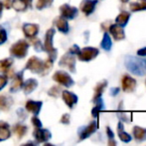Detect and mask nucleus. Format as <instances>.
<instances>
[{
	"label": "nucleus",
	"instance_id": "obj_1",
	"mask_svg": "<svg viewBox=\"0 0 146 146\" xmlns=\"http://www.w3.org/2000/svg\"><path fill=\"white\" fill-rule=\"evenodd\" d=\"M127 69L136 75H144L146 72V61L136 57L127 58L125 61Z\"/></svg>",
	"mask_w": 146,
	"mask_h": 146
},
{
	"label": "nucleus",
	"instance_id": "obj_2",
	"mask_svg": "<svg viewBox=\"0 0 146 146\" xmlns=\"http://www.w3.org/2000/svg\"><path fill=\"white\" fill-rule=\"evenodd\" d=\"M28 48H29V44L27 43V41L20 40L12 45L10 48V53L17 58H23L27 55Z\"/></svg>",
	"mask_w": 146,
	"mask_h": 146
},
{
	"label": "nucleus",
	"instance_id": "obj_3",
	"mask_svg": "<svg viewBox=\"0 0 146 146\" xmlns=\"http://www.w3.org/2000/svg\"><path fill=\"white\" fill-rule=\"evenodd\" d=\"M55 35V29L51 28L47 31L46 33V37H45V43H44V47H45V50L50 54V58L55 60V58L57 57V50L54 48L53 46V37Z\"/></svg>",
	"mask_w": 146,
	"mask_h": 146
},
{
	"label": "nucleus",
	"instance_id": "obj_4",
	"mask_svg": "<svg viewBox=\"0 0 146 146\" xmlns=\"http://www.w3.org/2000/svg\"><path fill=\"white\" fill-rule=\"evenodd\" d=\"M98 55V50L94 47H86L81 50L80 49L78 53V57L81 61H90L94 59Z\"/></svg>",
	"mask_w": 146,
	"mask_h": 146
},
{
	"label": "nucleus",
	"instance_id": "obj_5",
	"mask_svg": "<svg viewBox=\"0 0 146 146\" xmlns=\"http://www.w3.org/2000/svg\"><path fill=\"white\" fill-rule=\"evenodd\" d=\"M53 79L56 82H58L61 85H64L66 87H71L74 84V80L68 73L65 71H57L56 73L53 75Z\"/></svg>",
	"mask_w": 146,
	"mask_h": 146
},
{
	"label": "nucleus",
	"instance_id": "obj_6",
	"mask_svg": "<svg viewBox=\"0 0 146 146\" xmlns=\"http://www.w3.org/2000/svg\"><path fill=\"white\" fill-rule=\"evenodd\" d=\"M60 66H63L68 68L70 71L72 72H75L76 68H75V64H76V58H75V54L71 53L69 51V53H67L66 55H64L62 57V59L60 60Z\"/></svg>",
	"mask_w": 146,
	"mask_h": 146
},
{
	"label": "nucleus",
	"instance_id": "obj_7",
	"mask_svg": "<svg viewBox=\"0 0 146 146\" xmlns=\"http://www.w3.org/2000/svg\"><path fill=\"white\" fill-rule=\"evenodd\" d=\"M62 17L66 19H74L78 15V9L73 6H70L69 4H64L60 7Z\"/></svg>",
	"mask_w": 146,
	"mask_h": 146
},
{
	"label": "nucleus",
	"instance_id": "obj_8",
	"mask_svg": "<svg viewBox=\"0 0 146 146\" xmlns=\"http://www.w3.org/2000/svg\"><path fill=\"white\" fill-rule=\"evenodd\" d=\"M26 69L33 71L35 73L43 72V62L37 57H31L26 64Z\"/></svg>",
	"mask_w": 146,
	"mask_h": 146
},
{
	"label": "nucleus",
	"instance_id": "obj_9",
	"mask_svg": "<svg viewBox=\"0 0 146 146\" xmlns=\"http://www.w3.org/2000/svg\"><path fill=\"white\" fill-rule=\"evenodd\" d=\"M121 84H122V89L125 92H132L134 91L135 87H136V81L134 78H132L129 75H124L121 80Z\"/></svg>",
	"mask_w": 146,
	"mask_h": 146
},
{
	"label": "nucleus",
	"instance_id": "obj_10",
	"mask_svg": "<svg viewBox=\"0 0 146 146\" xmlns=\"http://www.w3.org/2000/svg\"><path fill=\"white\" fill-rule=\"evenodd\" d=\"M108 29H110V33L115 40H122L125 38L124 30H123L122 26L118 25V24H112L110 26Z\"/></svg>",
	"mask_w": 146,
	"mask_h": 146
},
{
	"label": "nucleus",
	"instance_id": "obj_11",
	"mask_svg": "<svg viewBox=\"0 0 146 146\" xmlns=\"http://www.w3.org/2000/svg\"><path fill=\"white\" fill-rule=\"evenodd\" d=\"M98 0H83L81 3V10L86 15H90L94 11Z\"/></svg>",
	"mask_w": 146,
	"mask_h": 146
},
{
	"label": "nucleus",
	"instance_id": "obj_12",
	"mask_svg": "<svg viewBox=\"0 0 146 146\" xmlns=\"http://www.w3.org/2000/svg\"><path fill=\"white\" fill-rule=\"evenodd\" d=\"M34 137L36 138L37 142L43 143L51 138V132L47 129H40L39 127L34 131Z\"/></svg>",
	"mask_w": 146,
	"mask_h": 146
},
{
	"label": "nucleus",
	"instance_id": "obj_13",
	"mask_svg": "<svg viewBox=\"0 0 146 146\" xmlns=\"http://www.w3.org/2000/svg\"><path fill=\"white\" fill-rule=\"evenodd\" d=\"M62 96H63V100L65 101V103L70 108H73L74 105L78 102V96L72 92L68 91V90H64L62 92Z\"/></svg>",
	"mask_w": 146,
	"mask_h": 146
},
{
	"label": "nucleus",
	"instance_id": "obj_14",
	"mask_svg": "<svg viewBox=\"0 0 146 146\" xmlns=\"http://www.w3.org/2000/svg\"><path fill=\"white\" fill-rule=\"evenodd\" d=\"M96 128H98V124H96V122L90 123L88 126L84 127V128L80 131V139L83 140V139L88 138V136H90V135H92V133L96 130Z\"/></svg>",
	"mask_w": 146,
	"mask_h": 146
},
{
	"label": "nucleus",
	"instance_id": "obj_15",
	"mask_svg": "<svg viewBox=\"0 0 146 146\" xmlns=\"http://www.w3.org/2000/svg\"><path fill=\"white\" fill-rule=\"evenodd\" d=\"M31 3L32 0H12V7L17 11H25Z\"/></svg>",
	"mask_w": 146,
	"mask_h": 146
},
{
	"label": "nucleus",
	"instance_id": "obj_16",
	"mask_svg": "<svg viewBox=\"0 0 146 146\" xmlns=\"http://www.w3.org/2000/svg\"><path fill=\"white\" fill-rule=\"evenodd\" d=\"M23 31H24V34H25L27 37H29V38H33V37H35L36 36V34L38 33L39 27H38L37 24L27 23L23 26Z\"/></svg>",
	"mask_w": 146,
	"mask_h": 146
},
{
	"label": "nucleus",
	"instance_id": "obj_17",
	"mask_svg": "<svg viewBox=\"0 0 146 146\" xmlns=\"http://www.w3.org/2000/svg\"><path fill=\"white\" fill-rule=\"evenodd\" d=\"M41 107H42V102L41 101H33V100H29L26 103V109H27L29 112L33 113L34 115L39 114L41 110Z\"/></svg>",
	"mask_w": 146,
	"mask_h": 146
},
{
	"label": "nucleus",
	"instance_id": "obj_18",
	"mask_svg": "<svg viewBox=\"0 0 146 146\" xmlns=\"http://www.w3.org/2000/svg\"><path fill=\"white\" fill-rule=\"evenodd\" d=\"M133 137L138 142L146 140V129L140 126H134L133 127Z\"/></svg>",
	"mask_w": 146,
	"mask_h": 146
},
{
	"label": "nucleus",
	"instance_id": "obj_19",
	"mask_svg": "<svg viewBox=\"0 0 146 146\" xmlns=\"http://www.w3.org/2000/svg\"><path fill=\"white\" fill-rule=\"evenodd\" d=\"M10 128L7 123L0 121V141L6 140L10 137Z\"/></svg>",
	"mask_w": 146,
	"mask_h": 146
},
{
	"label": "nucleus",
	"instance_id": "obj_20",
	"mask_svg": "<svg viewBox=\"0 0 146 146\" xmlns=\"http://www.w3.org/2000/svg\"><path fill=\"white\" fill-rule=\"evenodd\" d=\"M22 85H23V75H22L21 72H19L17 73V75L14 77L13 81H12L11 91H17V90H19L22 87Z\"/></svg>",
	"mask_w": 146,
	"mask_h": 146
},
{
	"label": "nucleus",
	"instance_id": "obj_21",
	"mask_svg": "<svg viewBox=\"0 0 146 146\" xmlns=\"http://www.w3.org/2000/svg\"><path fill=\"white\" fill-rule=\"evenodd\" d=\"M106 85H108V82H106V80L100 82V83L96 85V89H94V102L102 97V93H104V88L106 87Z\"/></svg>",
	"mask_w": 146,
	"mask_h": 146
},
{
	"label": "nucleus",
	"instance_id": "obj_22",
	"mask_svg": "<svg viewBox=\"0 0 146 146\" xmlns=\"http://www.w3.org/2000/svg\"><path fill=\"white\" fill-rule=\"evenodd\" d=\"M56 26L59 31L63 32V33H68L69 32V24L67 22V19L62 17V16L56 20Z\"/></svg>",
	"mask_w": 146,
	"mask_h": 146
},
{
	"label": "nucleus",
	"instance_id": "obj_23",
	"mask_svg": "<svg viewBox=\"0 0 146 146\" xmlns=\"http://www.w3.org/2000/svg\"><path fill=\"white\" fill-rule=\"evenodd\" d=\"M129 8L132 12L146 10V0H137L136 2H132L129 5Z\"/></svg>",
	"mask_w": 146,
	"mask_h": 146
},
{
	"label": "nucleus",
	"instance_id": "obj_24",
	"mask_svg": "<svg viewBox=\"0 0 146 146\" xmlns=\"http://www.w3.org/2000/svg\"><path fill=\"white\" fill-rule=\"evenodd\" d=\"M117 133H118V136L120 138L121 141L123 142H129L131 140V136L127 132H125L124 129H123V124L122 122L118 123V126H117Z\"/></svg>",
	"mask_w": 146,
	"mask_h": 146
},
{
	"label": "nucleus",
	"instance_id": "obj_25",
	"mask_svg": "<svg viewBox=\"0 0 146 146\" xmlns=\"http://www.w3.org/2000/svg\"><path fill=\"white\" fill-rule=\"evenodd\" d=\"M129 17H130V14H129L128 12H126V11L120 12V13H119V15L115 18L116 24H118V25L124 27V26L127 24V22H128Z\"/></svg>",
	"mask_w": 146,
	"mask_h": 146
},
{
	"label": "nucleus",
	"instance_id": "obj_26",
	"mask_svg": "<svg viewBox=\"0 0 146 146\" xmlns=\"http://www.w3.org/2000/svg\"><path fill=\"white\" fill-rule=\"evenodd\" d=\"M37 86H38V82H37L36 79H33V78L28 79L27 81L25 82V84H24V87H23L24 92H25L26 94H29L36 89Z\"/></svg>",
	"mask_w": 146,
	"mask_h": 146
},
{
	"label": "nucleus",
	"instance_id": "obj_27",
	"mask_svg": "<svg viewBox=\"0 0 146 146\" xmlns=\"http://www.w3.org/2000/svg\"><path fill=\"white\" fill-rule=\"evenodd\" d=\"M100 46L102 48H104V50L108 51L111 48V40H110V37L108 33H104V37H102V40L100 42Z\"/></svg>",
	"mask_w": 146,
	"mask_h": 146
},
{
	"label": "nucleus",
	"instance_id": "obj_28",
	"mask_svg": "<svg viewBox=\"0 0 146 146\" xmlns=\"http://www.w3.org/2000/svg\"><path fill=\"white\" fill-rule=\"evenodd\" d=\"M12 63H13V60L11 58L0 60V72H7L11 67Z\"/></svg>",
	"mask_w": 146,
	"mask_h": 146
},
{
	"label": "nucleus",
	"instance_id": "obj_29",
	"mask_svg": "<svg viewBox=\"0 0 146 146\" xmlns=\"http://www.w3.org/2000/svg\"><path fill=\"white\" fill-rule=\"evenodd\" d=\"M14 133L18 136V138H22L27 133V127L22 124H17L14 126Z\"/></svg>",
	"mask_w": 146,
	"mask_h": 146
},
{
	"label": "nucleus",
	"instance_id": "obj_30",
	"mask_svg": "<svg viewBox=\"0 0 146 146\" xmlns=\"http://www.w3.org/2000/svg\"><path fill=\"white\" fill-rule=\"evenodd\" d=\"M12 101H9V98L5 97V96H0V108L2 110H8L10 108Z\"/></svg>",
	"mask_w": 146,
	"mask_h": 146
},
{
	"label": "nucleus",
	"instance_id": "obj_31",
	"mask_svg": "<svg viewBox=\"0 0 146 146\" xmlns=\"http://www.w3.org/2000/svg\"><path fill=\"white\" fill-rule=\"evenodd\" d=\"M96 101H98V103H96V105L94 107V109L92 110V116H94V117H98L100 110L104 109V103H102V101L100 100V98L96 100Z\"/></svg>",
	"mask_w": 146,
	"mask_h": 146
},
{
	"label": "nucleus",
	"instance_id": "obj_32",
	"mask_svg": "<svg viewBox=\"0 0 146 146\" xmlns=\"http://www.w3.org/2000/svg\"><path fill=\"white\" fill-rule=\"evenodd\" d=\"M53 59L51 58H48L44 63H43V75H45L48 71H50L52 69V66H53Z\"/></svg>",
	"mask_w": 146,
	"mask_h": 146
},
{
	"label": "nucleus",
	"instance_id": "obj_33",
	"mask_svg": "<svg viewBox=\"0 0 146 146\" xmlns=\"http://www.w3.org/2000/svg\"><path fill=\"white\" fill-rule=\"evenodd\" d=\"M52 2L53 0H38L36 7L38 9H43V8H46L48 6H50L52 4Z\"/></svg>",
	"mask_w": 146,
	"mask_h": 146
},
{
	"label": "nucleus",
	"instance_id": "obj_34",
	"mask_svg": "<svg viewBox=\"0 0 146 146\" xmlns=\"http://www.w3.org/2000/svg\"><path fill=\"white\" fill-rule=\"evenodd\" d=\"M7 40V33L3 27H0V45L3 44Z\"/></svg>",
	"mask_w": 146,
	"mask_h": 146
},
{
	"label": "nucleus",
	"instance_id": "obj_35",
	"mask_svg": "<svg viewBox=\"0 0 146 146\" xmlns=\"http://www.w3.org/2000/svg\"><path fill=\"white\" fill-rule=\"evenodd\" d=\"M60 88L57 87V86H54V87L51 88V90L49 91V94H50L51 96H53V97H57V96L59 95L60 93Z\"/></svg>",
	"mask_w": 146,
	"mask_h": 146
},
{
	"label": "nucleus",
	"instance_id": "obj_36",
	"mask_svg": "<svg viewBox=\"0 0 146 146\" xmlns=\"http://www.w3.org/2000/svg\"><path fill=\"white\" fill-rule=\"evenodd\" d=\"M31 121H32V124L34 125V126L36 127V128H39V127L42 126V123H41V120H40V119H39L37 116L32 117Z\"/></svg>",
	"mask_w": 146,
	"mask_h": 146
},
{
	"label": "nucleus",
	"instance_id": "obj_37",
	"mask_svg": "<svg viewBox=\"0 0 146 146\" xmlns=\"http://www.w3.org/2000/svg\"><path fill=\"white\" fill-rule=\"evenodd\" d=\"M7 84V77L4 75H0V90Z\"/></svg>",
	"mask_w": 146,
	"mask_h": 146
},
{
	"label": "nucleus",
	"instance_id": "obj_38",
	"mask_svg": "<svg viewBox=\"0 0 146 146\" xmlns=\"http://www.w3.org/2000/svg\"><path fill=\"white\" fill-rule=\"evenodd\" d=\"M61 122L64 124H69L70 123V115L69 114H64L61 118Z\"/></svg>",
	"mask_w": 146,
	"mask_h": 146
},
{
	"label": "nucleus",
	"instance_id": "obj_39",
	"mask_svg": "<svg viewBox=\"0 0 146 146\" xmlns=\"http://www.w3.org/2000/svg\"><path fill=\"white\" fill-rule=\"evenodd\" d=\"M33 44H34V47L37 51H41V49H42V45H41V42L38 40V39H36V40L33 41Z\"/></svg>",
	"mask_w": 146,
	"mask_h": 146
},
{
	"label": "nucleus",
	"instance_id": "obj_40",
	"mask_svg": "<svg viewBox=\"0 0 146 146\" xmlns=\"http://www.w3.org/2000/svg\"><path fill=\"white\" fill-rule=\"evenodd\" d=\"M79 51H80V48H79V46H78V45H74V46L70 49V52L73 53V54H78V53H79Z\"/></svg>",
	"mask_w": 146,
	"mask_h": 146
},
{
	"label": "nucleus",
	"instance_id": "obj_41",
	"mask_svg": "<svg viewBox=\"0 0 146 146\" xmlns=\"http://www.w3.org/2000/svg\"><path fill=\"white\" fill-rule=\"evenodd\" d=\"M106 133H108V138L111 140V139H113V137H114V133L111 131V129L110 128V127H108L106 128Z\"/></svg>",
	"mask_w": 146,
	"mask_h": 146
},
{
	"label": "nucleus",
	"instance_id": "obj_42",
	"mask_svg": "<svg viewBox=\"0 0 146 146\" xmlns=\"http://www.w3.org/2000/svg\"><path fill=\"white\" fill-rule=\"evenodd\" d=\"M2 4H4L6 8H10L12 6V0H3Z\"/></svg>",
	"mask_w": 146,
	"mask_h": 146
},
{
	"label": "nucleus",
	"instance_id": "obj_43",
	"mask_svg": "<svg viewBox=\"0 0 146 146\" xmlns=\"http://www.w3.org/2000/svg\"><path fill=\"white\" fill-rule=\"evenodd\" d=\"M137 54H138L139 56H146V47L139 49V50L137 51Z\"/></svg>",
	"mask_w": 146,
	"mask_h": 146
},
{
	"label": "nucleus",
	"instance_id": "obj_44",
	"mask_svg": "<svg viewBox=\"0 0 146 146\" xmlns=\"http://www.w3.org/2000/svg\"><path fill=\"white\" fill-rule=\"evenodd\" d=\"M112 90H113V92H112V95H115V93L117 94V93H118V88H113V89H112Z\"/></svg>",
	"mask_w": 146,
	"mask_h": 146
},
{
	"label": "nucleus",
	"instance_id": "obj_45",
	"mask_svg": "<svg viewBox=\"0 0 146 146\" xmlns=\"http://www.w3.org/2000/svg\"><path fill=\"white\" fill-rule=\"evenodd\" d=\"M2 7H3V4H2V2H0V15L2 14Z\"/></svg>",
	"mask_w": 146,
	"mask_h": 146
},
{
	"label": "nucleus",
	"instance_id": "obj_46",
	"mask_svg": "<svg viewBox=\"0 0 146 146\" xmlns=\"http://www.w3.org/2000/svg\"><path fill=\"white\" fill-rule=\"evenodd\" d=\"M127 1H128V0H121V2H123V3H126Z\"/></svg>",
	"mask_w": 146,
	"mask_h": 146
}]
</instances>
